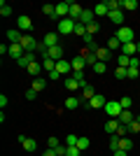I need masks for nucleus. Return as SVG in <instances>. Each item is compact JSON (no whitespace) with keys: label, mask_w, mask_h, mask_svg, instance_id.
Here are the masks:
<instances>
[{"label":"nucleus","mask_w":140,"mask_h":156,"mask_svg":"<svg viewBox=\"0 0 140 156\" xmlns=\"http://www.w3.org/2000/svg\"><path fill=\"white\" fill-rule=\"evenodd\" d=\"M114 37L119 40L121 44H128V42H135V33H133V28H128V26H119Z\"/></svg>","instance_id":"f257e3e1"},{"label":"nucleus","mask_w":140,"mask_h":156,"mask_svg":"<svg viewBox=\"0 0 140 156\" xmlns=\"http://www.w3.org/2000/svg\"><path fill=\"white\" fill-rule=\"evenodd\" d=\"M105 112H107V117H110V119H119V114L124 112V107H121L119 100H107Z\"/></svg>","instance_id":"f03ea898"},{"label":"nucleus","mask_w":140,"mask_h":156,"mask_svg":"<svg viewBox=\"0 0 140 156\" xmlns=\"http://www.w3.org/2000/svg\"><path fill=\"white\" fill-rule=\"evenodd\" d=\"M19 44L23 47V51H38V49H40V44L35 42V37H33V35H28V33L21 35V42H19Z\"/></svg>","instance_id":"7ed1b4c3"},{"label":"nucleus","mask_w":140,"mask_h":156,"mask_svg":"<svg viewBox=\"0 0 140 156\" xmlns=\"http://www.w3.org/2000/svg\"><path fill=\"white\" fill-rule=\"evenodd\" d=\"M75 23H77V21H73V19H61L59 21V35H70V33H75Z\"/></svg>","instance_id":"20e7f679"},{"label":"nucleus","mask_w":140,"mask_h":156,"mask_svg":"<svg viewBox=\"0 0 140 156\" xmlns=\"http://www.w3.org/2000/svg\"><path fill=\"white\" fill-rule=\"evenodd\" d=\"M89 107H91V110H105V105H107V100H105V96H100V93H96V96L91 98V100H89Z\"/></svg>","instance_id":"39448f33"},{"label":"nucleus","mask_w":140,"mask_h":156,"mask_svg":"<svg viewBox=\"0 0 140 156\" xmlns=\"http://www.w3.org/2000/svg\"><path fill=\"white\" fill-rule=\"evenodd\" d=\"M16 26H19L21 33H28L31 28H33V21H31V16H28V14H21L19 19H16Z\"/></svg>","instance_id":"423d86ee"},{"label":"nucleus","mask_w":140,"mask_h":156,"mask_svg":"<svg viewBox=\"0 0 140 156\" xmlns=\"http://www.w3.org/2000/svg\"><path fill=\"white\" fill-rule=\"evenodd\" d=\"M42 47L52 49V47H59V33H47L42 37Z\"/></svg>","instance_id":"0eeeda50"},{"label":"nucleus","mask_w":140,"mask_h":156,"mask_svg":"<svg viewBox=\"0 0 140 156\" xmlns=\"http://www.w3.org/2000/svg\"><path fill=\"white\" fill-rule=\"evenodd\" d=\"M82 12H84V7H82L80 2H70V14H68V19H73V21H80Z\"/></svg>","instance_id":"6e6552de"},{"label":"nucleus","mask_w":140,"mask_h":156,"mask_svg":"<svg viewBox=\"0 0 140 156\" xmlns=\"http://www.w3.org/2000/svg\"><path fill=\"white\" fill-rule=\"evenodd\" d=\"M68 14H70V2H59L56 5V19H68Z\"/></svg>","instance_id":"1a4fd4ad"},{"label":"nucleus","mask_w":140,"mask_h":156,"mask_svg":"<svg viewBox=\"0 0 140 156\" xmlns=\"http://www.w3.org/2000/svg\"><path fill=\"white\" fill-rule=\"evenodd\" d=\"M19 144H21L26 151H35V149H38V142H35L33 137H23V135H19Z\"/></svg>","instance_id":"9d476101"},{"label":"nucleus","mask_w":140,"mask_h":156,"mask_svg":"<svg viewBox=\"0 0 140 156\" xmlns=\"http://www.w3.org/2000/svg\"><path fill=\"white\" fill-rule=\"evenodd\" d=\"M93 54H96V58H98L100 63H107V61H110V56H112V51H110L107 47H98Z\"/></svg>","instance_id":"9b49d317"},{"label":"nucleus","mask_w":140,"mask_h":156,"mask_svg":"<svg viewBox=\"0 0 140 156\" xmlns=\"http://www.w3.org/2000/svg\"><path fill=\"white\" fill-rule=\"evenodd\" d=\"M31 63H35V54H33V51H26L19 61H16V65H19V68H28Z\"/></svg>","instance_id":"f8f14e48"},{"label":"nucleus","mask_w":140,"mask_h":156,"mask_svg":"<svg viewBox=\"0 0 140 156\" xmlns=\"http://www.w3.org/2000/svg\"><path fill=\"white\" fill-rule=\"evenodd\" d=\"M121 54L128 56V58H133L135 54H138V44L135 42H128V44H121Z\"/></svg>","instance_id":"ddd939ff"},{"label":"nucleus","mask_w":140,"mask_h":156,"mask_svg":"<svg viewBox=\"0 0 140 156\" xmlns=\"http://www.w3.org/2000/svg\"><path fill=\"white\" fill-rule=\"evenodd\" d=\"M107 19L112 21L114 26H121V23H124V12H121V9H114V12L107 14Z\"/></svg>","instance_id":"4468645a"},{"label":"nucleus","mask_w":140,"mask_h":156,"mask_svg":"<svg viewBox=\"0 0 140 156\" xmlns=\"http://www.w3.org/2000/svg\"><path fill=\"white\" fill-rule=\"evenodd\" d=\"M70 63H73V70H75V72H82V70H84V65H87V58L77 54V56H75V58L70 61Z\"/></svg>","instance_id":"2eb2a0df"},{"label":"nucleus","mask_w":140,"mask_h":156,"mask_svg":"<svg viewBox=\"0 0 140 156\" xmlns=\"http://www.w3.org/2000/svg\"><path fill=\"white\" fill-rule=\"evenodd\" d=\"M96 21V14H93V9H84L80 16V23H84V26H89V23H93Z\"/></svg>","instance_id":"dca6fc26"},{"label":"nucleus","mask_w":140,"mask_h":156,"mask_svg":"<svg viewBox=\"0 0 140 156\" xmlns=\"http://www.w3.org/2000/svg\"><path fill=\"white\" fill-rule=\"evenodd\" d=\"M70 70H73V63H70V61H59V63H56V72H59V75H68Z\"/></svg>","instance_id":"f3484780"},{"label":"nucleus","mask_w":140,"mask_h":156,"mask_svg":"<svg viewBox=\"0 0 140 156\" xmlns=\"http://www.w3.org/2000/svg\"><path fill=\"white\" fill-rule=\"evenodd\" d=\"M80 56H84V58H87V65H91V68H93L96 63H98L96 54H93V51H89V49H82V51H80Z\"/></svg>","instance_id":"a211bd4d"},{"label":"nucleus","mask_w":140,"mask_h":156,"mask_svg":"<svg viewBox=\"0 0 140 156\" xmlns=\"http://www.w3.org/2000/svg\"><path fill=\"white\" fill-rule=\"evenodd\" d=\"M117 128H119V119H107V121H105V133L114 135V133H117Z\"/></svg>","instance_id":"6ab92c4d"},{"label":"nucleus","mask_w":140,"mask_h":156,"mask_svg":"<svg viewBox=\"0 0 140 156\" xmlns=\"http://www.w3.org/2000/svg\"><path fill=\"white\" fill-rule=\"evenodd\" d=\"M23 54H26V51H23V47H21V44H9V56H12V58L19 61Z\"/></svg>","instance_id":"aec40b11"},{"label":"nucleus","mask_w":140,"mask_h":156,"mask_svg":"<svg viewBox=\"0 0 140 156\" xmlns=\"http://www.w3.org/2000/svg\"><path fill=\"white\" fill-rule=\"evenodd\" d=\"M26 70H28V75H33V77H38V75H40V72L45 70V65H42V63H38V61H35V63H31V65H28Z\"/></svg>","instance_id":"412c9836"},{"label":"nucleus","mask_w":140,"mask_h":156,"mask_svg":"<svg viewBox=\"0 0 140 156\" xmlns=\"http://www.w3.org/2000/svg\"><path fill=\"white\" fill-rule=\"evenodd\" d=\"M49 58H54L56 63H59V61H63V49H61V44L49 49Z\"/></svg>","instance_id":"4be33fe9"},{"label":"nucleus","mask_w":140,"mask_h":156,"mask_svg":"<svg viewBox=\"0 0 140 156\" xmlns=\"http://www.w3.org/2000/svg\"><path fill=\"white\" fill-rule=\"evenodd\" d=\"M133 112H131V110H124V112H121V114H119V124H124V126H128V124H131V121H133Z\"/></svg>","instance_id":"5701e85b"},{"label":"nucleus","mask_w":140,"mask_h":156,"mask_svg":"<svg viewBox=\"0 0 140 156\" xmlns=\"http://www.w3.org/2000/svg\"><path fill=\"white\" fill-rule=\"evenodd\" d=\"M93 96H96V89H93L91 84H87L84 89H82V100H87V103H89V100H91Z\"/></svg>","instance_id":"b1692460"},{"label":"nucleus","mask_w":140,"mask_h":156,"mask_svg":"<svg viewBox=\"0 0 140 156\" xmlns=\"http://www.w3.org/2000/svg\"><path fill=\"white\" fill-rule=\"evenodd\" d=\"M80 107V98L77 96H68L66 98V110H77Z\"/></svg>","instance_id":"393cba45"},{"label":"nucleus","mask_w":140,"mask_h":156,"mask_svg":"<svg viewBox=\"0 0 140 156\" xmlns=\"http://www.w3.org/2000/svg\"><path fill=\"white\" fill-rule=\"evenodd\" d=\"M93 14H96V16H107V14H110V9H107L105 2H98V5L93 7Z\"/></svg>","instance_id":"a878e982"},{"label":"nucleus","mask_w":140,"mask_h":156,"mask_svg":"<svg viewBox=\"0 0 140 156\" xmlns=\"http://www.w3.org/2000/svg\"><path fill=\"white\" fill-rule=\"evenodd\" d=\"M45 86H47V82H45V79H42V77H35V79H33V86H31V89L40 93V91H45Z\"/></svg>","instance_id":"bb28decb"},{"label":"nucleus","mask_w":140,"mask_h":156,"mask_svg":"<svg viewBox=\"0 0 140 156\" xmlns=\"http://www.w3.org/2000/svg\"><path fill=\"white\" fill-rule=\"evenodd\" d=\"M66 89L68 91H77V89H82V86H80V82H77L75 77H68L66 79Z\"/></svg>","instance_id":"cd10ccee"},{"label":"nucleus","mask_w":140,"mask_h":156,"mask_svg":"<svg viewBox=\"0 0 140 156\" xmlns=\"http://www.w3.org/2000/svg\"><path fill=\"white\" fill-rule=\"evenodd\" d=\"M107 49H110V51H117V49H121V42H119V40H117V37H114V35H112V37H110V40H107Z\"/></svg>","instance_id":"c85d7f7f"},{"label":"nucleus","mask_w":140,"mask_h":156,"mask_svg":"<svg viewBox=\"0 0 140 156\" xmlns=\"http://www.w3.org/2000/svg\"><path fill=\"white\" fill-rule=\"evenodd\" d=\"M42 14H47L49 19H56V5H42Z\"/></svg>","instance_id":"c756f323"},{"label":"nucleus","mask_w":140,"mask_h":156,"mask_svg":"<svg viewBox=\"0 0 140 156\" xmlns=\"http://www.w3.org/2000/svg\"><path fill=\"white\" fill-rule=\"evenodd\" d=\"M117 65H119V68H131V58L124 56V54H119V56H117Z\"/></svg>","instance_id":"7c9ffc66"},{"label":"nucleus","mask_w":140,"mask_h":156,"mask_svg":"<svg viewBox=\"0 0 140 156\" xmlns=\"http://www.w3.org/2000/svg\"><path fill=\"white\" fill-rule=\"evenodd\" d=\"M121 7H124V9L135 12V9H138V0H121Z\"/></svg>","instance_id":"2f4dec72"},{"label":"nucleus","mask_w":140,"mask_h":156,"mask_svg":"<svg viewBox=\"0 0 140 156\" xmlns=\"http://www.w3.org/2000/svg\"><path fill=\"white\" fill-rule=\"evenodd\" d=\"M89 147H91V140H89V137H80V140H77V149L80 151L89 149Z\"/></svg>","instance_id":"473e14b6"},{"label":"nucleus","mask_w":140,"mask_h":156,"mask_svg":"<svg viewBox=\"0 0 140 156\" xmlns=\"http://www.w3.org/2000/svg\"><path fill=\"white\" fill-rule=\"evenodd\" d=\"M131 147H133V140H128V137H119V149L128 151Z\"/></svg>","instance_id":"72a5a7b5"},{"label":"nucleus","mask_w":140,"mask_h":156,"mask_svg":"<svg viewBox=\"0 0 140 156\" xmlns=\"http://www.w3.org/2000/svg\"><path fill=\"white\" fill-rule=\"evenodd\" d=\"M42 65H45V70H47V72L56 70V61H54V58H42Z\"/></svg>","instance_id":"f704fd0d"},{"label":"nucleus","mask_w":140,"mask_h":156,"mask_svg":"<svg viewBox=\"0 0 140 156\" xmlns=\"http://www.w3.org/2000/svg\"><path fill=\"white\" fill-rule=\"evenodd\" d=\"M105 5L110 12H114V9H121V0H105Z\"/></svg>","instance_id":"c9c22d12"},{"label":"nucleus","mask_w":140,"mask_h":156,"mask_svg":"<svg viewBox=\"0 0 140 156\" xmlns=\"http://www.w3.org/2000/svg\"><path fill=\"white\" fill-rule=\"evenodd\" d=\"M75 35H80V37H84V35H87V26L77 21V23H75Z\"/></svg>","instance_id":"e433bc0d"},{"label":"nucleus","mask_w":140,"mask_h":156,"mask_svg":"<svg viewBox=\"0 0 140 156\" xmlns=\"http://www.w3.org/2000/svg\"><path fill=\"white\" fill-rule=\"evenodd\" d=\"M126 70H128V68H119V65H117V70H114V77H117V79H128Z\"/></svg>","instance_id":"4c0bfd02"},{"label":"nucleus","mask_w":140,"mask_h":156,"mask_svg":"<svg viewBox=\"0 0 140 156\" xmlns=\"http://www.w3.org/2000/svg\"><path fill=\"white\" fill-rule=\"evenodd\" d=\"M0 14H2V16H9V14H12V7L7 5L5 0H2V2H0Z\"/></svg>","instance_id":"58836bf2"},{"label":"nucleus","mask_w":140,"mask_h":156,"mask_svg":"<svg viewBox=\"0 0 140 156\" xmlns=\"http://www.w3.org/2000/svg\"><path fill=\"white\" fill-rule=\"evenodd\" d=\"M105 70H107V65H105V63H100V61L93 65V72H96V75H105Z\"/></svg>","instance_id":"ea45409f"},{"label":"nucleus","mask_w":140,"mask_h":156,"mask_svg":"<svg viewBox=\"0 0 140 156\" xmlns=\"http://www.w3.org/2000/svg\"><path fill=\"white\" fill-rule=\"evenodd\" d=\"M126 75H128V79H138V77H140V72H138V68H135V65H131V68H128Z\"/></svg>","instance_id":"a19ab883"},{"label":"nucleus","mask_w":140,"mask_h":156,"mask_svg":"<svg viewBox=\"0 0 140 156\" xmlns=\"http://www.w3.org/2000/svg\"><path fill=\"white\" fill-rule=\"evenodd\" d=\"M77 140H80L77 135H68V137H66V142H63V144H66V147H77Z\"/></svg>","instance_id":"79ce46f5"},{"label":"nucleus","mask_w":140,"mask_h":156,"mask_svg":"<svg viewBox=\"0 0 140 156\" xmlns=\"http://www.w3.org/2000/svg\"><path fill=\"white\" fill-rule=\"evenodd\" d=\"M98 30H100L98 21H93V23H89V26H87V33H89V35H96V33H98Z\"/></svg>","instance_id":"37998d69"},{"label":"nucleus","mask_w":140,"mask_h":156,"mask_svg":"<svg viewBox=\"0 0 140 156\" xmlns=\"http://www.w3.org/2000/svg\"><path fill=\"white\" fill-rule=\"evenodd\" d=\"M119 103H121V107H124V110H131V105H133V98L124 96V98H121V100H119Z\"/></svg>","instance_id":"c03bdc74"},{"label":"nucleus","mask_w":140,"mask_h":156,"mask_svg":"<svg viewBox=\"0 0 140 156\" xmlns=\"http://www.w3.org/2000/svg\"><path fill=\"white\" fill-rule=\"evenodd\" d=\"M110 149H112V151L119 149V135H112V137H110Z\"/></svg>","instance_id":"a18cd8bd"},{"label":"nucleus","mask_w":140,"mask_h":156,"mask_svg":"<svg viewBox=\"0 0 140 156\" xmlns=\"http://www.w3.org/2000/svg\"><path fill=\"white\" fill-rule=\"evenodd\" d=\"M128 133H140V124L135 121V119L131 121V124H128Z\"/></svg>","instance_id":"49530a36"},{"label":"nucleus","mask_w":140,"mask_h":156,"mask_svg":"<svg viewBox=\"0 0 140 156\" xmlns=\"http://www.w3.org/2000/svg\"><path fill=\"white\" fill-rule=\"evenodd\" d=\"M47 144H49V149H56V147H59V137H47Z\"/></svg>","instance_id":"de8ad7c7"},{"label":"nucleus","mask_w":140,"mask_h":156,"mask_svg":"<svg viewBox=\"0 0 140 156\" xmlns=\"http://www.w3.org/2000/svg\"><path fill=\"white\" fill-rule=\"evenodd\" d=\"M128 133V126H124V124H119V128H117V133H114V135H119V137H124Z\"/></svg>","instance_id":"09e8293b"},{"label":"nucleus","mask_w":140,"mask_h":156,"mask_svg":"<svg viewBox=\"0 0 140 156\" xmlns=\"http://www.w3.org/2000/svg\"><path fill=\"white\" fill-rule=\"evenodd\" d=\"M23 96H26V100H35V98H38V91H33V89H28V91L23 93Z\"/></svg>","instance_id":"8fccbe9b"},{"label":"nucleus","mask_w":140,"mask_h":156,"mask_svg":"<svg viewBox=\"0 0 140 156\" xmlns=\"http://www.w3.org/2000/svg\"><path fill=\"white\" fill-rule=\"evenodd\" d=\"M66 156H80V149H77V147H68V154Z\"/></svg>","instance_id":"3c124183"},{"label":"nucleus","mask_w":140,"mask_h":156,"mask_svg":"<svg viewBox=\"0 0 140 156\" xmlns=\"http://www.w3.org/2000/svg\"><path fill=\"white\" fill-rule=\"evenodd\" d=\"M0 107H2V110H5V107H7V96H5V93L0 96Z\"/></svg>","instance_id":"603ef678"},{"label":"nucleus","mask_w":140,"mask_h":156,"mask_svg":"<svg viewBox=\"0 0 140 156\" xmlns=\"http://www.w3.org/2000/svg\"><path fill=\"white\" fill-rule=\"evenodd\" d=\"M42 156H56V151H54V149H49V147H47V149L42 151Z\"/></svg>","instance_id":"864d4df0"},{"label":"nucleus","mask_w":140,"mask_h":156,"mask_svg":"<svg viewBox=\"0 0 140 156\" xmlns=\"http://www.w3.org/2000/svg\"><path fill=\"white\" fill-rule=\"evenodd\" d=\"M59 77H61V75H59L56 70H52V72H49V79H59Z\"/></svg>","instance_id":"5fc2aeb1"},{"label":"nucleus","mask_w":140,"mask_h":156,"mask_svg":"<svg viewBox=\"0 0 140 156\" xmlns=\"http://www.w3.org/2000/svg\"><path fill=\"white\" fill-rule=\"evenodd\" d=\"M114 156H128V151H124V149H117V151H114Z\"/></svg>","instance_id":"6e6d98bb"},{"label":"nucleus","mask_w":140,"mask_h":156,"mask_svg":"<svg viewBox=\"0 0 140 156\" xmlns=\"http://www.w3.org/2000/svg\"><path fill=\"white\" fill-rule=\"evenodd\" d=\"M138 54H140V42H138Z\"/></svg>","instance_id":"4d7b16f0"}]
</instances>
